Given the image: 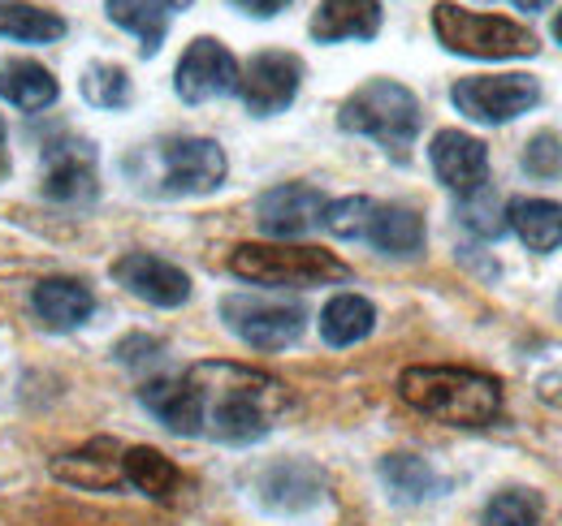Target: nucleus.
Here are the masks:
<instances>
[{
  "instance_id": "f257e3e1",
  "label": "nucleus",
  "mask_w": 562,
  "mask_h": 526,
  "mask_svg": "<svg viewBox=\"0 0 562 526\" xmlns=\"http://www.w3.org/2000/svg\"><path fill=\"white\" fill-rule=\"evenodd\" d=\"M147 414L178 436H209L221 445H251L269 436L290 410V389L247 363H195L139 389Z\"/></svg>"
},
{
  "instance_id": "f03ea898",
  "label": "nucleus",
  "mask_w": 562,
  "mask_h": 526,
  "mask_svg": "<svg viewBox=\"0 0 562 526\" xmlns=\"http://www.w3.org/2000/svg\"><path fill=\"white\" fill-rule=\"evenodd\" d=\"M398 397L450 427H490L502 414V385L472 367H407Z\"/></svg>"
},
{
  "instance_id": "7ed1b4c3",
  "label": "nucleus",
  "mask_w": 562,
  "mask_h": 526,
  "mask_svg": "<svg viewBox=\"0 0 562 526\" xmlns=\"http://www.w3.org/2000/svg\"><path fill=\"white\" fill-rule=\"evenodd\" d=\"M432 35L446 53L454 57H472V61H515V57H537L541 44L528 26H519L515 18H497V13H476L463 9L454 0H437L432 4Z\"/></svg>"
},
{
  "instance_id": "20e7f679",
  "label": "nucleus",
  "mask_w": 562,
  "mask_h": 526,
  "mask_svg": "<svg viewBox=\"0 0 562 526\" xmlns=\"http://www.w3.org/2000/svg\"><path fill=\"white\" fill-rule=\"evenodd\" d=\"M229 272L247 285H269V289H316L351 276V267L334 251L299 247V242H243L229 251Z\"/></svg>"
},
{
  "instance_id": "39448f33",
  "label": "nucleus",
  "mask_w": 562,
  "mask_h": 526,
  "mask_svg": "<svg viewBox=\"0 0 562 526\" xmlns=\"http://www.w3.org/2000/svg\"><path fill=\"white\" fill-rule=\"evenodd\" d=\"M338 126L347 134L381 142L394 156H403L412 147V138L420 134V100H416L412 87H403L394 78H372L342 100Z\"/></svg>"
},
{
  "instance_id": "423d86ee",
  "label": "nucleus",
  "mask_w": 562,
  "mask_h": 526,
  "mask_svg": "<svg viewBox=\"0 0 562 526\" xmlns=\"http://www.w3.org/2000/svg\"><path fill=\"white\" fill-rule=\"evenodd\" d=\"M151 160V182L160 195L187 198V195H212L229 164H225V151L212 142V138H195V134H178V138H165V142H151L147 151Z\"/></svg>"
},
{
  "instance_id": "0eeeda50",
  "label": "nucleus",
  "mask_w": 562,
  "mask_h": 526,
  "mask_svg": "<svg viewBox=\"0 0 562 526\" xmlns=\"http://www.w3.org/2000/svg\"><path fill=\"white\" fill-rule=\"evenodd\" d=\"M450 104L481 126H506L541 104V82L532 73H476L450 87Z\"/></svg>"
},
{
  "instance_id": "6e6552de",
  "label": "nucleus",
  "mask_w": 562,
  "mask_h": 526,
  "mask_svg": "<svg viewBox=\"0 0 562 526\" xmlns=\"http://www.w3.org/2000/svg\"><path fill=\"white\" fill-rule=\"evenodd\" d=\"M221 320L251 350H285L307 329V311L299 302L260 298V294H229L221 298Z\"/></svg>"
},
{
  "instance_id": "1a4fd4ad",
  "label": "nucleus",
  "mask_w": 562,
  "mask_h": 526,
  "mask_svg": "<svg viewBox=\"0 0 562 526\" xmlns=\"http://www.w3.org/2000/svg\"><path fill=\"white\" fill-rule=\"evenodd\" d=\"M303 87V61L294 53H281V48H269V53H256L247 66L238 69V100L247 104L251 117H278L294 104Z\"/></svg>"
},
{
  "instance_id": "9d476101",
  "label": "nucleus",
  "mask_w": 562,
  "mask_h": 526,
  "mask_svg": "<svg viewBox=\"0 0 562 526\" xmlns=\"http://www.w3.org/2000/svg\"><path fill=\"white\" fill-rule=\"evenodd\" d=\"M238 87V61L234 53L212 39V35H200L191 39V48L178 57V69H173V91L182 104H209V100H221Z\"/></svg>"
},
{
  "instance_id": "9b49d317",
  "label": "nucleus",
  "mask_w": 562,
  "mask_h": 526,
  "mask_svg": "<svg viewBox=\"0 0 562 526\" xmlns=\"http://www.w3.org/2000/svg\"><path fill=\"white\" fill-rule=\"evenodd\" d=\"M100 191V173H95V147L82 138H57L44 147V195L66 207H82Z\"/></svg>"
},
{
  "instance_id": "f8f14e48",
  "label": "nucleus",
  "mask_w": 562,
  "mask_h": 526,
  "mask_svg": "<svg viewBox=\"0 0 562 526\" xmlns=\"http://www.w3.org/2000/svg\"><path fill=\"white\" fill-rule=\"evenodd\" d=\"M113 281H117L126 294H135L139 302L165 307V311L191 302V289H195L191 276H187L178 263L160 260V255H147V251H126L122 260L113 263Z\"/></svg>"
},
{
  "instance_id": "ddd939ff",
  "label": "nucleus",
  "mask_w": 562,
  "mask_h": 526,
  "mask_svg": "<svg viewBox=\"0 0 562 526\" xmlns=\"http://www.w3.org/2000/svg\"><path fill=\"white\" fill-rule=\"evenodd\" d=\"M428 164L437 173V182L450 195H476L490 182V147L468 130H437L428 147Z\"/></svg>"
},
{
  "instance_id": "4468645a",
  "label": "nucleus",
  "mask_w": 562,
  "mask_h": 526,
  "mask_svg": "<svg viewBox=\"0 0 562 526\" xmlns=\"http://www.w3.org/2000/svg\"><path fill=\"white\" fill-rule=\"evenodd\" d=\"M325 203H329L325 191H316L307 182H281V186H273V191H265V195L256 198V220H260V229L269 238L290 242V238H303L307 229L321 225Z\"/></svg>"
},
{
  "instance_id": "2eb2a0df",
  "label": "nucleus",
  "mask_w": 562,
  "mask_h": 526,
  "mask_svg": "<svg viewBox=\"0 0 562 526\" xmlns=\"http://www.w3.org/2000/svg\"><path fill=\"white\" fill-rule=\"evenodd\" d=\"M256 501L269 514H307L325 501V474L307 461H278L265 466L256 479Z\"/></svg>"
},
{
  "instance_id": "dca6fc26",
  "label": "nucleus",
  "mask_w": 562,
  "mask_h": 526,
  "mask_svg": "<svg viewBox=\"0 0 562 526\" xmlns=\"http://www.w3.org/2000/svg\"><path fill=\"white\" fill-rule=\"evenodd\" d=\"M381 0H321L312 13V39L316 44H347V39H376L381 35Z\"/></svg>"
},
{
  "instance_id": "f3484780",
  "label": "nucleus",
  "mask_w": 562,
  "mask_h": 526,
  "mask_svg": "<svg viewBox=\"0 0 562 526\" xmlns=\"http://www.w3.org/2000/svg\"><path fill=\"white\" fill-rule=\"evenodd\" d=\"M53 479L87 488V492H117L126 483L122 445L117 441H91L87 449L61 454V458H53Z\"/></svg>"
},
{
  "instance_id": "a211bd4d",
  "label": "nucleus",
  "mask_w": 562,
  "mask_h": 526,
  "mask_svg": "<svg viewBox=\"0 0 562 526\" xmlns=\"http://www.w3.org/2000/svg\"><path fill=\"white\" fill-rule=\"evenodd\" d=\"M31 307H35V316H40L48 329L70 332V329H82V324L91 320L95 294H91L82 281H74V276H48V281L35 285Z\"/></svg>"
},
{
  "instance_id": "6ab92c4d",
  "label": "nucleus",
  "mask_w": 562,
  "mask_h": 526,
  "mask_svg": "<svg viewBox=\"0 0 562 526\" xmlns=\"http://www.w3.org/2000/svg\"><path fill=\"white\" fill-rule=\"evenodd\" d=\"M363 238L390 260H416L424 251V216L403 203H381V207H372Z\"/></svg>"
},
{
  "instance_id": "aec40b11",
  "label": "nucleus",
  "mask_w": 562,
  "mask_h": 526,
  "mask_svg": "<svg viewBox=\"0 0 562 526\" xmlns=\"http://www.w3.org/2000/svg\"><path fill=\"white\" fill-rule=\"evenodd\" d=\"M506 229H515V238L528 251L550 255L562 247V203H554V198H510L506 203Z\"/></svg>"
},
{
  "instance_id": "412c9836",
  "label": "nucleus",
  "mask_w": 562,
  "mask_h": 526,
  "mask_svg": "<svg viewBox=\"0 0 562 526\" xmlns=\"http://www.w3.org/2000/svg\"><path fill=\"white\" fill-rule=\"evenodd\" d=\"M57 95H61L57 78L40 66V61H4L0 66V100H9L13 108L44 113V108L57 104Z\"/></svg>"
},
{
  "instance_id": "4be33fe9",
  "label": "nucleus",
  "mask_w": 562,
  "mask_h": 526,
  "mask_svg": "<svg viewBox=\"0 0 562 526\" xmlns=\"http://www.w3.org/2000/svg\"><path fill=\"white\" fill-rule=\"evenodd\" d=\"M122 470H126V483H131V488H139L143 496H151V501H160V505H169V501L182 492V470L165 458L160 449H151V445L126 449V454H122Z\"/></svg>"
},
{
  "instance_id": "5701e85b",
  "label": "nucleus",
  "mask_w": 562,
  "mask_h": 526,
  "mask_svg": "<svg viewBox=\"0 0 562 526\" xmlns=\"http://www.w3.org/2000/svg\"><path fill=\"white\" fill-rule=\"evenodd\" d=\"M372 329H376V307L368 298H359V294H338L321 311V336L334 350L359 345L363 336H372Z\"/></svg>"
},
{
  "instance_id": "b1692460",
  "label": "nucleus",
  "mask_w": 562,
  "mask_h": 526,
  "mask_svg": "<svg viewBox=\"0 0 562 526\" xmlns=\"http://www.w3.org/2000/svg\"><path fill=\"white\" fill-rule=\"evenodd\" d=\"M104 13H109L113 26H122V31H131L139 39L143 57H156L160 53V44L169 35V9H165V0H109Z\"/></svg>"
},
{
  "instance_id": "393cba45",
  "label": "nucleus",
  "mask_w": 562,
  "mask_h": 526,
  "mask_svg": "<svg viewBox=\"0 0 562 526\" xmlns=\"http://www.w3.org/2000/svg\"><path fill=\"white\" fill-rule=\"evenodd\" d=\"M66 35V18L40 4H22V0H0V39H18V44H53Z\"/></svg>"
},
{
  "instance_id": "a878e982",
  "label": "nucleus",
  "mask_w": 562,
  "mask_h": 526,
  "mask_svg": "<svg viewBox=\"0 0 562 526\" xmlns=\"http://www.w3.org/2000/svg\"><path fill=\"white\" fill-rule=\"evenodd\" d=\"M381 483L390 488L394 501L403 505H416V501H428L437 492V474L432 466L416 454H385L381 458Z\"/></svg>"
},
{
  "instance_id": "bb28decb",
  "label": "nucleus",
  "mask_w": 562,
  "mask_h": 526,
  "mask_svg": "<svg viewBox=\"0 0 562 526\" xmlns=\"http://www.w3.org/2000/svg\"><path fill=\"white\" fill-rule=\"evenodd\" d=\"M82 100L91 104V108H104V113H113V108H126L131 100H135V82H131V73L122 66H113V61H95V66L82 69Z\"/></svg>"
},
{
  "instance_id": "cd10ccee",
  "label": "nucleus",
  "mask_w": 562,
  "mask_h": 526,
  "mask_svg": "<svg viewBox=\"0 0 562 526\" xmlns=\"http://www.w3.org/2000/svg\"><path fill=\"white\" fill-rule=\"evenodd\" d=\"M541 523V496L532 488H506L485 505L481 526H537Z\"/></svg>"
},
{
  "instance_id": "c85d7f7f",
  "label": "nucleus",
  "mask_w": 562,
  "mask_h": 526,
  "mask_svg": "<svg viewBox=\"0 0 562 526\" xmlns=\"http://www.w3.org/2000/svg\"><path fill=\"white\" fill-rule=\"evenodd\" d=\"M372 207H376V203H372V198H363V195L334 198V203H325V216H321V225H325L334 238L351 242V238H363V233H368Z\"/></svg>"
},
{
  "instance_id": "c756f323",
  "label": "nucleus",
  "mask_w": 562,
  "mask_h": 526,
  "mask_svg": "<svg viewBox=\"0 0 562 526\" xmlns=\"http://www.w3.org/2000/svg\"><path fill=\"white\" fill-rule=\"evenodd\" d=\"M459 220H463L476 238H497V233L506 229V211H502V203H497V195H493L490 186H481L476 195L459 198Z\"/></svg>"
},
{
  "instance_id": "7c9ffc66",
  "label": "nucleus",
  "mask_w": 562,
  "mask_h": 526,
  "mask_svg": "<svg viewBox=\"0 0 562 526\" xmlns=\"http://www.w3.org/2000/svg\"><path fill=\"white\" fill-rule=\"evenodd\" d=\"M524 173L528 178H562V134L541 130L524 147Z\"/></svg>"
},
{
  "instance_id": "2f4dec72",
  "label": "nucleus",
  "mask_w": 562,
  "mask_h": 526,
  "mask_svg": "<svg viewBox=\"0 0 562 526\" xmlns=\"http://www.w3.org/2000/svg\"><path fill=\"white\" fill-rule=\"evenodd\" d=\"M151 354H160V341H151V336H126L117 345V358L122 363H147Z\"/></svg>"
},
{
  "instance_id": "473e14b6",
  "label": "nucleus",
  "mask_w": 562,
  "mask_h": 526,
  "mask_svg": "<svg viewBox=\"0 0 562 526\" xmlns=\"http://www.w3.org/2000/svg\"><path fill=\"white\" fill-rule=\"evenodd\" d=\"M229 4L251 13V18H278L281 9H290V0H229Z\"/></svg>"
},
{
  "instance_id": "72a5a7b5",
  "label": "nucleus",
  "mask_w": 562,
  "mask_h": 526,
  "mask_svg": "<svg viewBox=\"0 0 562 526\" xmlns=\"http://www.w3.org/2000/svg\"><path fill=\"white\" fill-rule=\"evenodd\" d=\"M537 393H541V401H550V405H559L562 410V367L537 380Z\"/></svg>"
},
{
  "instance_id": "f704fd0d",
  "label": "nucleus",
  "mask_w": 562,
  "mask_h": 526,
  "mask_svg": "<svg viewBox=\"0 0 562 526\" xmlns=\"http://www.w3.org/2000/svg\"><path fill=\"white\" fill-rule=\"evenodd\" d=\"M9 169H13V160H9V134H4V117H0V182L9 178Z\"/></svg>"
},
{
  "instance_id": "c9c22d12",
  "label": "nucleus",
  "mask_w": 562,
  "mask_h": 526,
  "mask_svg": "<svg viewBox=\"0 0 562 526\" xmlns=\"http://www.w3.org/2000/svg\"><path fill=\"white\" fill-rule=\"evenodd\" d=\"M510 4H515V9H524V13H546L554 0H510Z\"/></svg>"
},
{
  "instance_id": "e433bc0d",
  "label": "nucleus",
  "mask_w": 562,
  "mask_h": 526,
  "mask_svg": "<svg viewBox=\"0 0 562 526\" xmlns=\"http://www.w3.org/2000/svg\"><path fill=\"white\" fill-rule=\"evenodd\" d=\"M191 4H195V0H165L169 13H182V9H191Z\"/></svg>"
},
{
  "instance_id": "4c0bfd02",
  "label": "nucleus",
  "mask_w": 562,
  "mask_h": 526,
  "mask_svg": "<svg viewBox=\"0 0 562 526\" xmlns=\"http://www.w3.org/2000/svg\"><path fill=\"white\" fill-rule=\"evenodd\" d=\"M554 39H559V44H562V9H559V13H554Z\"/></svg>"
},
{
  "instance_id": "58836bf2",
  "label": "nucleus",
  "mask_w": 562,
  "mask_h": 526,
  "mask_svg": "<svg viewBox=\"0 0 562 526\" xmlns=\"http://www.w3.org/2000/svg\"><path fill=\"white\" fill-rule=\"evenodd\" d=\"M559 320H562V294H559Z\"/></svg>"
}]
</instances>
